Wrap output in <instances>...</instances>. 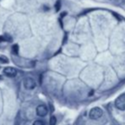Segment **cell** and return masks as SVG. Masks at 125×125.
Returning <instances> with one entry per match:
<instances>
[{
	"mask_svg": "<svg viewBox=\"0 0 125 125\" xmlns=\"http://www.w3.org/2000/svg\"><path fill=\"white\" fill-rule=\"evenodd\" d=\"M0 79H2V77H1V76H0Z\"/></svg>",
	"mask_w": 125,
	"mask_h": 125,
	"instance_id": "cell-14",
	"label": "cell"
},
{
	"mask_svg": "<svg viewBox=\"0 0 125 125\" xmlns=\"http://www.w3.org/2000/svg\"><path fill=\"white\" fill-rule=\"evenodd\" d=\"M0 61H1L2 63H8L9 62V60H8V58L6 57V56H4V55H1L0 56Z\"/></svg>",
	"mask_w": 125,
	"mask_h": 125,
	"instance_id": "cell-7",
	"label": "cell"
},
{
	"mask_svg": "<svg viewBox=\"0 0 125 125\" xmlns=\"http://www.w3.org/2000/svg\"><path fill=\"white\" fill-rule=\"evenodd\" d=\"M3 41H4V39H3V37L0 36V42H3Z\"/></svg>",
	"mask_w": 125,
	"mask_h": 125,
	"instance_id": "cell-12",
	"label": "cell"
},
{
	"mask_svg": "<svg viewBox=\"0 0 125 125\" xmlns=\"http://www.w3.org/2000/svg\"><path fill=\"white\" fill-rule=\"evenodd\" d=\"M3 39H4V41H11L12 40V38H10V36H9V35H7V34H5V35H3Z\"/></svg>",
	"mask_w": 125,
	"mask_h": 125,
	"instance_id": "cell-11",
	"label": "cell"
},
{
	"mask_svg": "<svg viewBox=\"0 0 125 125\" xmlns=\"http://www.w3.org/2000/svg\"><path fill=\"white\" fill-rule=\"evenodd\" d=\"M3 73L10 77H14L16 76L17 71H16V69H15L14 67L8 66V67H5L4 69H3Z\"/></svg>",
	"mask_w": 125,
	"mask_h": 125,
	"instance_id": "cell-5",
	"label": "cell"
},
{
	"mask_svg": "<svg viewBox=\"0 0 125 125\" xmlns=\"http://www.w3.org/2000/svg\"><path fill=\"white\" fill-rule=\"evenodd\" d=\"M56 122H57L56 117H54V116H52V117H50V125H55Z\"/></svg>",
	"mask_w": 125,
	"mask_h": 125,
	"instance_id": "cell-6",
	"label": "cell"
},
{
	"mask_svg": "<svg viewBox=\"0 0 125 125\" xmlns=\"http://www.w3.org/2000/svg\"><path fill=\"white\" fill-rule=\"evenodd\" d=\"M12 50H13V52L15 53V54H18V52H19V46H18V44L13 45V47H12Z\"/></svg>",
	"mask_w": 125,
	"mask_h": 125,
	"instance_id": "cell-8",
	"label": "cell"
},
{
	"mask_svg": "<svg viewBox=\"0 0 125 125\" xmlns=\"http://www.w3.org/2000/svg\"><path fill=\"white\" fill-rule=\"evenodd\" d=\"M23 85L26 89L31 90V89H35V87H36L37 84H36V82H35V80L33 78H31V77H26V78L24 79Z\"/></svg>",
	"mask_w": 125,
	"mask_h": 125,
	"instance_id": "cell-3",
	"label": "cell"
},
{
	"mask_svg": "<svg viewBox=\"0 0 125 125\" xmlns=\"http://www.w3.org/2000/svg\"><path fill=\"white\" fill-rule=\"evenodd\" d=\"M32 125H45V124H44V123H43V121H41V120H37V121H35V122L33 123Z\"/></svg>",
	"mask_w": 125,
	"mask_h": 125,
	"instance_id": "cell-10",
	"label": "cell"
},
{
	"mask_svg": "<svg viewBox=\"0 0 125 125\" xmlns=\"http://www.w3.org/2000/svg\"><path fill=\"white\" fill-rule=\"evenodd\" d=\"M36 112L39 117H45L48 114V108L45 105H39L37 107Z\"/></svg>",
	"mask_w": 125,
	"mask_h": 125,
	"instance_id": "cell-4",
	"label": "cell"
},
{
	"mask_svg": "<svg viewBox=\"0 0 125 125\" xmlns=\"http://www.w3.org/2000/svg\"><path fill=\"white\" fill-rule=\"evenodd\" d=\"M54 7H55V10H56V11H59L60 9H61V1H60V0H58V1L56 2Z\"/></svg>",
	"mask_w": 125,
	"mask_h": 125,
	"instance_id": "cell-9",
	"label": "cell"
},
{
	"mask_svg": "<svg viewBox=\"0 0 125 125\" xmlns=\"http://www.w3.org/2000/svg\"><path fill=\"white\" fill-rule=\"evenodd\" d=\"M92 94H94V91H91V92L89 93V95L90 96V95H92Z\"/></svg>",
	"mask_w": 125,
	"mask_h": 125,
	"instance_id": "cell-13",
	"label": "cell"
},
{
	"mask_svg": "<svg viewBox=\"0 0 125 125\" xmlns=\"http://www.w3.org/2000/svg\"><path fill=\"white\" fill-rule=\"evenodd\" d=\"M115 106L120 111H125V94H122L116 99Z\"/></svg>",
	"mask_w": 125,
	"mask_h": 125,
	"instance_id": "cell-2",
	"label": "cell"
},
{
	"mask_svg": "<svg viewBox=\"0 0 125 125\" xmlns=\"http://www.w3.org/2000/svg\"><path fill=\"white\" fill-rule=\"evenodd\" d=\"M102 114H103V111H102L101 108L94 107L89 112V117H90V119H93V120H96V119H99L101 117Z\"/></svg>",
	"mask_w": 125,
	"mask_h": 125,
	"instance_id": "cell-1",
	"label": "cell"
}]
</instances>
